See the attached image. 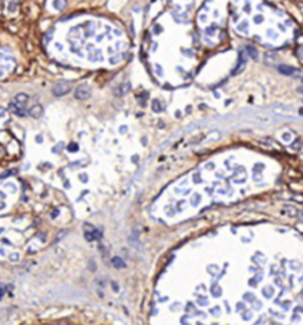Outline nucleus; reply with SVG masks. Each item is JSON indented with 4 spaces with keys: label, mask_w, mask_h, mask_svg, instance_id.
Wrapping results in <instances>:
<instances>
[{
    "label": "nucleus",
    "mask_w": 303,
    "mask_h": 325,
    "mask_svg": "<svg viewBox=\"0 0 303 325\" xmlns=\"http://www.w3.org/2000/svg\"><path fill=\"white\" fill-rule=\"evenodd\" d=\"M71 90V83L70 81H57L53 86V93L54 96H64Z\"/></svg>",
    "instance_id": "f257e3e1"
},
{
    "label": "nucleus",
    "mask_w": 303,
    "mask_h": 325,
    "mask_svg": "<svg viewBox=\"0 0 303 325\" xmlns=\"http://www.w3.org/2000/svg\"><path fill=\"white\" fill-rule=\"evenodd\" d=\"M90 96H91V89L87 86V84L78 86L77 89H76V91H74V97L77 100H87Z\"/></svg>",
    "instance_id": "f03ea898"
},
{
    "label": "nucleus",
    "mask_w": 303,
    "mask_h": 325,
    "mask_svg": "<svg viewBox=\"0 0 303 325\" xmlns=\"http://www.w3.org/2000/svg\"><path fill=\"white\" fill-rule=\"evenodd\" d=\"M16 107L19 108H26V106H27V103H29V96L24 94V93H19V94L13 99L12 101Z\"/></svg>",
    "instance_id": "7ed1b4c3"
},
{
    "label": "nucleus",
    "mask_w": 303,
    "mask_h": 325,
    "mask_svg": "<svg viewBox=\"0 0 303 325\" xmlns=\"http://www.w3.org/2000/svg\"><path fill=\"white\" fill-rule=\"evenodd\" d=\"M100 231L95 230L94 227H87L86 230V238L88 240V241H94V240H98L100 238Z\"/></svg>",
    "instance_id": "20e7f679"
},
{
    "label": "nucleus",
    "mask_w": 303,
    "mask_h": 325,
    "mask_svg": "<svg viewBox=\"0 0 303 325\" xmlns=\"http://www.w3.org/2000/svg\"><path fill=\"white\" fill-rule=\"evenodd\" d=\"M278 70H279V73L285 74V76H293V74H297V70H296L295 67L285 66V64H280V66H278Z\"/></svg>",
    "instance_id": "39448f33"
},
{
    "label": "nucleus",
    "mask_w": 303,
    "mask_h": 325,
    "mask_svg": "<svg viewBox=\"0 0 303 325\" xmlns=\"http://www.w3.org/2000/svg\"><path fill=\"white\" fill-rule=\"evenodd\" d=\"M29 114L33 117V119H40L41 115H43V107H41L40 104H34L33 107L29 110Z\"/></svg>",
    "instance_id": "423d86ee"
},
{
    "label": "nucleus",
    "mask_w": 303,
    "mask_h": 325,
    "mask_svg": "<svg viewBox=\"0 0 303 325\" xmlns=\"http://www.w3.org/2000/svg\"><path fill=\"white\" fill-rule=\"evenodd\" d=\"M245 66H246V59L243 57V54H241V57H239V62H238L236 67H235V70H232V74H234V76L239 74L242 70H243V69H245Z\"/></svg>",
    "instance_id": "0eeeda50"
},
{
    "label": "nucleus",
    "mask_w": 303,
    "mask_h": 325,
    "mask_svg": "<svg viewBox=\"0 0 303 325\" xmlns=\"http://www.w3.org/2000/svg\"><path fill=\"white\" fill-rule=\"evenodd\" d=\"M9 108H10V111H12L13 114L19 115V117H24V115H26V108H19V107H16L13 103H10Z\"/></svg>",
    "instance_id": "6e6552de"
},
{
    "label": "nucleus",
    "mask_w": 303,
    "mask_h": 325,
    "mask_svg": "<svg viewBox=\"0 0 303 325\" xmlns=\"http://www.w3.org/2000/svg\"><path fill=\"white\" fill-rule=\"evenodd\" d=\"M128 90H130V83H124V84H121V86L115 90V94L117 96H124L127 94Z\"/></svg>",
    "instance_id": "1a4fd4ad"
},
{
    "label": "nucleus",
    "mask_w": 303,
    "mask_h": 325,
    "mask_svg": "<svg viewBox=\"0 0 303 325\" xmlns=\"http://www.w3.org/2000/svg\"><path fill=\"white\" fill-rule=\"evenodd\" d=\"M246 53L249 54V57L258 59V50L255 49L253 46H248V47H246Z\"/></svg>",
    "instance_id": "9d476101"
},
{
    "label": "nucleus",
    "mask_w": 303,
    "mask_h": 325,
    "mask_svg": "<svg viewBox=\"0 0 303 325\" xmlns=\"http://www.w3.org/2000/svg\"><path fill=\"white\" fill-rule=\"evenodd\" d=\"M113 265H114L115 268H124L125 267V263H124L121 258H118V257H114V258H113Z\"/></svg>",
    "instance_id": "9b49d317"
},
{
    "label": "nucleus",
    "mask_w": 303,
    "mask_h": 325,
    "mask_svg": "<svg viewBox=\"0 0 303 325\" xmlns=\"http://www.w3.org/2000/svg\"><path fill=\"white\" fill-rule=\"evenodd\" d=\"M152 110L157 111V113L161 110V104H160V101H158V100H154V101H152Z\"/></svg>",
    "instance_id": "f8f14e48"
},
{
    "label": "nucleus",
    "mask_w": 303,
    "mask_h": 325,
    "mask_svg": "<svg viewBox=\"0 0 303 325\" xmlns=\"http://www.w3.org/2000/svg\"><path fill=\"white\" fill-rule=\"evenodd\" d=\"M70 151H76L77 150V147H76V144H71V147H68Z\"/></svg>",
    "instance_id": "ddd939ff"
},
{
    "label": "nucleus",
    "mask_w": 303,
    "mask_h": 325,
    "mask_svg": "<svg viewBox=\"0 0 303 325\" xmlns=\"http://www.w3.org/2000/svg\"><path fill=\"white\" fill-rule=\"evenodd\" d=\"M3 288H2V285H0V298H2V297H3Z\"/></svg>",
    "instance_id": "4468645a"
},
{
    "label": "nucleus",
    "mask_w": 303,
    "mask_h": 325,
    "mask_svg": "<svg viewBox=\"0 0 303 325\" xmlns=\"http://www.w3.org/2000/svg\"><path fill=\"white\" fill-rule=\"evenodd\" d=\"M297 91H299V93H303V87H299V89H297Z\"/></svg>",
    "instance_id": "2eb2a0df"
},
{
    "label": "nucleus",
    "mask_w": 303,
    "mask_h": 325,
    "mask_svg": "<svg viewBox=\"0 0 303 325\" xmlns=\"http://www.w3.org/2000/svg\"><path fill=\"white\" fill-rule=\"evenodd\" d=\"M300 114H303V108H300Z\"/></svg>",
    "instance_id": "dca6fc26"
},
{
    "label": "nucleus",
    "mask_w": 303,
    "mask_h": 325,
    "mask_svg": "<svg viewBox=\"0 0 303 325\" xmlns=\"http://www.w3.org/2000/svg\"><path fill=\"white\" fill-rule=\"evenodd\" d=\"M302 81H303V77H302Z\"/></svg>",
    "instance_id": "f3484780"
}]
</instances>
